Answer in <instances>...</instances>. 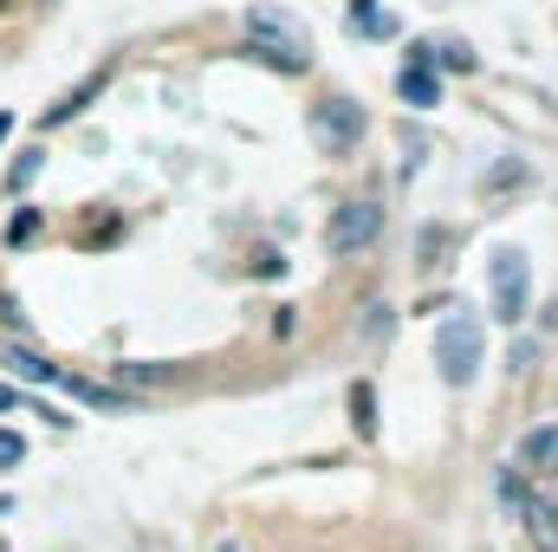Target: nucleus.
<instances>
[{"mask_svg": "<svg viewBox=\"0 0 558 552\" xmlns=\"http://www.w3.org/2000/svg\"><path fill=\"white\" fill-rule=\"evenodd\" d=\"M221 552H241V547H221Z\"/></svg>", "mask_w": 558, "mask_h": 552, "instance_id": "23", "label": "nucleus"}, {"mask_svg": "<svg viewBox=\"0 0 558 552\" xmlns=\"http://www.w3.org/2000/svg\"><path fill=\"white\" fill-rule=\"evenodd\" d=\"M520 475H558V422L546 429H533L526 442H520V461H513Z\"/></svg>", "mask_w": 558, "mask_h": 552, "instance_id": "6", "label": "nucleus"}, {"mask_svg": "<svg viewBox=\"0 0 558 552\" xmlns=\"http://www.w3.org/2000/svg\"><path fill=\"white\" fill-rule=\"evenodd\" d=\"M52 391L78 397V404H98V410H118V391H105V384H85V377H52Z\"/></svg>", "mask_w": 558, "mask_h": 552, "instance_id": "11", "label": "nucleus"}, {"mask_svg": "<svg viewBox=\"0 0 558 552\" xmlns=\"http://www.w3.org/2000/svg\"><path fill=\"white\" fill-rule=\"evenodd\" d=\"M351 20H357V33H371V39H390V33H397V20L377 13V0H351Z\"/></svg>", "mask_w": 558, "mask_h": 552, "instance_id": "13", "label": "nucleus"}, {"mask_svg": "<svg viewBox=\"0 0 558 552\" xmlns=\"http://www.w3.org/2000/svg\"><path fill=\"white\" fill-rule=\"evenodd\" d=\"M397 98L416 105V111H435V105H441V79H435V65H410V72L397 79Z\"/></svg>", "mask_w": 558, "mask_h": 552, "instance_id": "7", "label": "nucleus"}, {"mask_svg": "<svg viewBox=\"0 0 558 552\" xmlns=\"http://www.w3.org/2000/svg\"><path fill=\"white\" fill-rule=\"evenodd\" d=\"M377 235H384V208H377V202H351V208H338L331 228H325L331 254H357V248H371Z\"/></svg>", "mask_w": 558, "mask_h": 552, "instance_id": "3", "label": "nucleus"}, {"mask_svg": "<svg viewBox=\"0 0 558 552\" xmlns=\"http://www.w3.org/2000/svg\"><path fill=\"white\" fill-rule=\"evenodd\" d=\"M98 92H105V72H92V79H85L78 92H65V98H59V105L46 111V124H65V118H78V111H85V98H98Z\"/></svg>", "mask_w": 558, "mask_h": 552, "instance_id": "10", "label": "nucleus"}, {"mask_svg": "<svg viewBox=\"0 0 558 552\" xmlns=\"http://www.w3.org/2000/svg\"><path fill=\"white\" fill-rule=\"evenodd\" d=\"M553 514H558V507H553Z\"/></svg>", "mask_w": 558, "mask_h": 552, "instance_id": "26", "label": "nucleus"}, {"mask_svg": "<svg viewBox=\"0 0 558 552\" xmlns=\"http://www.w3.org/2000/svg\"><path fill=\"white\" fill-rule=\"evenodd\" d=\"M33 235H39V208H20V215L7 221V241L20 248V241H33Z\"/></svg>", "mask_w": 558, "mask_h": 552, "instance_id": "18", "label": "nucleus"}, {"mask_svg": "<svg viewBox=\"0 0 558 552\" xmlns=\"http://www.w3.org/2000/svg\"><path fill=\"white\" fill-rule=\"evenodd\" d=\"M448 241H454V235H448V228H422V261H428V254H441V248H448Z\"/></svg>", "mask_w": 558, "mask_h": 552, "instance_id": "19", "label": "nucleus"}, {"mask_svg": "<svg viewBox=\"0 0 558 552\" xmlns=\"http://www.w3.org/2000/svg\"><path fill=\"white\" fill-rule=\"evenodd\" d=\"M0 552H7V540H0Z\"/></svg>", "mask_w": 558, "mask_h": 552, "instance_id": "24", "label": "nucleus"}, {"mask_svg": "<svg viewBox=\"0 0 558 552\" xmlns=\"http://www.w3.org/2000/svg\"><path fill=\"white\" fill-rule=\"evenodd\" d=\"M526 182H533V163L507 156V163H494V169H487V202H494V195H507V189H526Z\"/></svg>", "mask_w": 558, "mask_h": 552, "instance_id": "9", "label": "nucleus"}, {"mask_svg": "<svg viewBox=\"0 0 558 552\" xmlns=\"http://www.w3.org/2000/svg\"><path fill=\"white\" fill-rule=\"evenodd\" d=\"M0 7H7V0H0Z\"/></svg>", "mask_w": 558, "mask_h": 552, "instance_id": "25", "label": "nucleus"}, {"mask_svg": "<svg viewBox=\"0 0 558 552\" xmlns=\"http://www.w3.org/2000/svg\"><path fill=\"white\" fill-rule=\"evenodd\" d=\"M124 377H137V384H169V371H156V364H124Z\"/></svg>", "mask_w": 558, "mask_h": 552, "instance_id": "20", "label": "nucleus"}, {"mask_svg": "<svg viewBox=\"0 0 558 552\" xmlns=\"http://www.w3.org/2000/svg\"><path fill=\"white\" fill-rule=\"evenodd\" d=\"M487 274H494V319L500 325H520V312H526V254L520 248H500L494 261H487Z\"/></svg>", "mask_w": 558, "mask_h": 552, "instance_id": "2", "label": "nucleus"}, {"mask_svg": "<svg viewBox=\"0 0 558 552\" xmlns=\"http://www.w3.org/2000/svg\"><path fill=\"white\" fill-rule=\"evenodd\" d=\"M500 507H507L513 520H526L533 501H526V475H520V468H500Z\"/></svg>", "mask_w": 558, "mask_h": 552, "instance_id": "12", "label": "nucleus"}, {"mask_svg": "<svg viewBox=\"0 0 558 552\" xmlns=\"http://www.w3.org/2000/svg\"><path fill=\"white\" fill-rule=\"evenodd\" d=\"M20 461H26V435H20V429H0V475L20 468Z\"/></svg>", "mask_w": 558, "mask_h": 552, "instance_id": "17", "label": "nucleus"}, {"mask_svg": "<svg viewBox=\"0 0 558 552\" xmlns=\"http://www.w3.org/2000/svg\"><path fill=\"white\" fill-rule=\"evenodd\" d=\"M0 364H7L13 377H26V384H52V377H59L39 351H20V345H0Z\"/></svg>", "mask_w": 558, "mask_h": 552, "instance_id": "8", "label": "nucleus"}, {"mask_svg": "<svg viewBox=\"0 0 558 552\" xmlns=\"http://www.w3.org/2000/svg\"><path fill=\"white\" fill-rule=\"evenodd\" d=\"M312 137L338 156V149H351V143L364 137V111H357L351 98H331V105H318V111H312Z\"/></svg>", "mask_w": 558, "mask_h": 552, "instance_id": "4", "label": "nucleus"}, {"mask_svg": "<svg viewBox=\"0 0 558 552\" xmlns=\"http://www.w3.org/2000/svg\"><path fill=\"white\" fill-rule=\"evenodd\" d=\"M13 137V111H0V143Z\"/></svg>", "mask_w": 558, "mask_h": 552, "instance_id": "21", "label": "nucleus"}, {"mask_svg": "<svg viewBox=\"0 0 558 552\" xmlns=\"http://www.w3.org/2000/svg\"><path fill=\"white\" fill-rule=\"evenodd\" d=\"M526 533L539 552H558V514L553 507H526Z\"/></svg>", "mask_w": 558, "mask_h": 552, "instance_id": "14", "label": "nucleus"}, {"mask_svg": "<svg viewBox=\"0 0 558 552\" xmlns=\"http://www.w3.org/2000/svg\"><path fill=\"white\" fill-rule=\"evenodd\" d=\"M13 404H20V397H13V391H7V384H0V410H13Z\"/></svg>", "mask_w": 558, "mask_h": 552, "instance_id": "22", "label": "nucleus"}, {"mask_svg": "<svg viewBox=\"0 0 558 552\" xmlns=\"http://www.w3.org/2000/svg\"><path fill=\"white\" fill-rule=\"evenodd\" d=\"M247 26H254V46H286V59H299L305 65V33L292 26V13H274V7H254L247 13Z\"/></svg>", "mask_w": 558, "mask_h": 552, "instance_id": "5", "label": "nucleus"}, {"mask_svg": "<svg viewBox=\"0 0 558 552\" xmlns=\"http://www.w3.org/2000/svg\"><path fill=\"white\" fill-rule=\"evenodd\" d=\"M435 371H441V384H474V371H481V325L474 319H448V325H435Z\"/></svg>", "mask_w": 558, "mask_h": 552, "instance_id": "1", "label": "nucleus"}, {"mask_svg": "<svg viewBox=\"0 0 558 552\" xmlns=\"http://www.w3.org/2000/svg\"><path fill=\"white\" fill-rule=\"evenodd\" d=\"M351 416H357V435H377V397H371V384H351Z\"/></svg>", "mask_w": 558, "mask_h": 552, "instance_id": "15", "label": "nucleus"}, {"mask_svg": "<svg viewBox=\"0 0 558 552\" xmlns=\"http://www.w3.org/2000/svg\"><path fill=\"white\" fill-rule=\"evenodd\" d=\"M33 176H39V149H20V156H13V169H7V189L20 195V189H33Z\"/></svg>", "mask_w": 558, "mask_h": 552, "instance_id": "16", "label": "nucleus"}]
</instances>
